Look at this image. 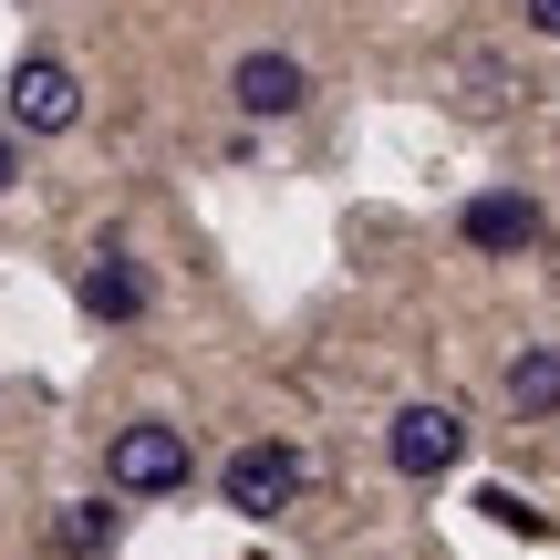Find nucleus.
I'll return each instance as SVG.
<instances>
[{
  "instance_id": "f257e3e1",
  "label": "nucleus",
  "mask_w": 560,
  "mask_h": 560,
  "mask_svg": "<svg viewBox=\"0 0 560 560\" xmlns=\"http://www.w3.org/2000/svg\"><path fill=\"white\" fill-rule=\"evenodd\" d=\"M187 478H198V446H187V425H166V416H136V425H115V436H104V488H115L125 509H156V499H177Z\"/></svg>"
},
{
  "instance_id": "f03ea898",
  "label": "nucleus",
  "mask_w": 560,
  "mask_h": 560,
  "mask_svg": "<svg viewBox=\"0 0 560 560\" xmlns=\"http://www.w3.org/2000/svg\"><path fill=\"white\" fill-rule=\"evenodd\" d=\"M0 125H11L21 145H32V136H73V125H83V73L62 52H21L11 83H0Z\"/></svg>"
},
{
  "instance_id": "7ed1b4c3",
  "label": "nucleus",
  "mask_w": 560,
  "mask_h": 560,
  "mask_svg": "<svg viewBox=\"0 0 560 560\" xmlns=\"http://www.w3.org/2000/svg\"><path fill=\"white\" fill-rule=\"evenodd\" d=\"M301 446H280V436H249V446H229V467H219V499L240 509V520H291L301 509Z\"/></svg>"
},
{
  "instance_id": "20e7f679",
  "label": "nucleus",
  "mask_w": 560,
  "mask_h": 560,
  "mask_svg": "<svg viewBox=\"0 0 560 560\" xmlns=\"http://www.w3.org/2000/svg\"><path fill=\"white\" fill-rule=\"evenodd\" d=\"M384 457H395V478H457L467 467V416L457 405H405L395 425H384Z\"/></svg>"
},
{
  "instance_id": "39448f33",
  "label": "nucleus",
  "mask_w": 560,
  "mask_h": 560,
  "mask_svg": "<svg viewBox=\"0 0 560 560\" xmlns=\"http://www.w3.org/2000/svg\"><path fill=\"white\" fill-rule=\"evenodd\" d=\"M457 240L478 249V260H529V249L550 240V219H540V198H520V187H488V198L457 208Z\"/></svg>"
},
{
  "instance_id": "423d86ee",
  "label": "nucleus",
  "mask_w": 560,
  "mask_h": 560,
  "mask_svg": "<svg viewBox=\"0 0 560 560\" xmlns=\"http://www.w3.org/2000/svg\"><path fill=\"white\" fill-rule=\"evenodd\" d=\"M73 312L83 322H145L156 312V280H145L136 249H94V260L73 270Z\"/></svg>"
},
{
  "instance_id": "0eeeda50",
  "label": "nucleus",
  "mask_w": 560,
  "mask_h": 560,
  "mask_svg": "<svg viewBox=\"0 0 560 560\" xmlns=\"http://www.w3.org/2000/svg\"><path fill=\"white\" fill-rule=\"evenodd\" d=\"M229 104H240L249 125H280L312 104V73H301V52H240L229 62Z\"/></svg>"
},
{
  "instance_id": "6e6552de",
  "label": "nucleus",
  "mask_w": 560,
  "mask_h": 560,
  "mask_svg": "<svg viewBox=\"0 0 560 560\" xmlns=\"http://www.w3.org/2000/svg\"><path fill=\"white\" fill-rule=\"evenodd\" d=\"M115 529H125V499L104 488V499H62L42 540H52V560H104V550H115Z\"/></svg>"
},
{
  "instance_id": "1a4fd4ad",
  "label": "nucleus",
  "mask_w": 560,
  "mask_h": 560,
  "mask_svg": "<svg viewBox=\"0 0 560 560\" xmlns=\"http://www.w3.org/2000/svg\"><path fill=\"white\" fill-rule=\"evenodd\" d=\"M499 384H509V405H520V416H560V342H520Z\"/></svg>"
},
{
  "instance_id": "9d476101",
  "label": "nucleus",
  "mask_w": 560,
  "mask_h": 560,
  "mask_svg": "<svg viewBox=\"0 0 560 560\" xmlns=\"http://www.w3.org/2000/svg\"><path fill=\"white\" fill-rule=\"evenodd\" d=\"M457 94L478 104V115H509V104H520V73H509L499 52H457Z\"/></svg>"
},
{
  "instance_id": "9b49d317",
  "label": "nucleus",
  "mask_w": 560,
  "mask_h": 560,
  "mask_svg": "<svg viewBox=\"0 0 560 560\" xmlns=\"http://www.w3.org/2000/svg\"><path fill=\"white\" fill-rule=\"evenodd\" d=\"M488 520H499V529H520V540H550V520H540V509H529V499H509V488H488Z\"/></svg>"
},
{
  "instance_id": "f8f14e48",
  "label": "nucleus",
  "mask_w": 560,
  "mask_h": 560,
  "mask_svg": "<svg viewBox=\"0 0 560 560\" xmlns=\"http://www.w3.org/2000/svg\"><path fill=\"white\" fill-rule=\"evenodd\" d=\"M520 21H529L540 42H560V0H520Z\"/></svg>"
},
{
  "instance_id": "ddd939ff",
  "label": "nucleus",
  "mask_w": 560,
  "mask_h": 560,
  "mask_svg": "<svg viewBox=\"0 0 560 560\" xmlns=\"http://www.w3.org/2000/svg\"><path fill=\"white\" fill-rule=\"evenodd\" d=\"M11 187H21V136L0 125V198H11Z\"/></svg>"
}]
</instances>
